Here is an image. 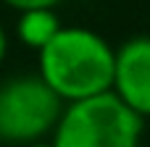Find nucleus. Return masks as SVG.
<instances>
[{
	"mask_svg": "<svg viewBox=\"0 0 150 147\" xmlns=\"http://www.w3.org/2000/svg\"><path fill=\"white\" fill-rule=\"evenodd\" d=\"M66 103L37 76H13L0 87V142L29 145L53 134Z\"/></svg>",
	"mask_w": 150,
	"mask_h": 147,
	"instance_id": "7ed1b4c3",
	"label": "nucleus"
},
{
	"mask_svg": "<svg viewBox=\"0 0 150 147\" xmlns=\"http://www.w3.org/2000/svg\"><path fill=\"white\" fill-rule=\"evenodd\" d=\"M37 55L40 76L63 103L111 92L116 50L92 29L61 26Z\"/></svg>",
	"mask_w": 150,
	"mask_h": 147,
	"instance_id": "f257e3e1",
	"label": "nucleus"
},
{
	"mask_svg": "<svg viewBox=\"0 0 150 147\" xmlns=\"http://www.w3.org/2000/svg\"><path fill=\"white\" fill-rule=\"evenodd\" d=\"M13 11H29V8H55L61 0H3Z\"/></svg>",
	"mask_w": 150,
	"mask_h": 147,
	"instance_id": "423d86ee",
	"label": "nucleus"
},
{
	"mask_svg": "<svg viewBox=\"0 0 150 147\" xmlns=\"http://www.w3.org/2000/svg\"><path fill=\"white\" fill-rule=\"evenodd\" d=\"M24 147H55L53 142H42V139H37V142H29V145H24Z\"/></svg>",
	"mask_w": 150,
	"mask_h": 147,
	"instance_id": "6e6552de",
	"label": "nucleus"
},
{
	"mask_svg": "<svg viewBox=\"0 0 150 147\" xmlns=\"http://www.w3.org/2000/svg\"><path fill=\"white\" fill-rule=\"evenodd\" d=\"M5 53H8V34H5V29L0 24V63L5 60Z\"/></svg>",
	"mask_w": 150,
	"mask_h": 147,
	"instance_id": "0eeeda50",
	"label": "nucleus"
},
{
	"mask_svg": "<svg viewBox=\"0 0 150 147\" xmlns=\"http://www.w3.org/2000/svg\"><path fill=\"white\" fill-rule=\"evenodd\" d=\"M142 116L113 92L69 103L53 129L55 147H140Z\"/></svg>",
	"mask_w": 150,
	"mask_h": 147,
	"instance_id": "f03ea898",
	"label": "nucleus"
},
{
	"mask_svg": "<svg viewBox=\"0 0 150 147\" xmlns=\"http://www.w3.org/2000/svg\"><path fill=\"white\" fill-rule=\"evenodd\" d=\"M140 147H142V145H140ZM148 147H150V145H148Z\"/></svg>",
	"mask_w": 150,
	"mask_h": 147,
	"instance_id": "1a4fd4ad",
	"label": "nucleus"
},
{
	"mask_svg": "<svg viewBox=\"0 0 150 147\" xmlns=\"http://www.w3.org/2000/svg\"><path fill=\"white\" fill-rule=\"evenodd\" d=\"M58 29H61V21L55 16V8H29V11H18L16 34L32 50L45 47L58 34Z\"/></svg>",
	"mask_w": 150,
	"mask_h": 147,
	"instance_id": "39448f33",
	"label": "nucleus"
},
{
	"mask_svg": "<svg viewBox=\"0 0 150 147\" xmlns=\"http://www.w3.org/2000/svg\"><path fill=\"white\" fill-rule=\"evenodd\" d=\"M111 92L142 118L150 116V37L140 34L116 50Z\"/></svg>",
	"mask_w": 150,
	"mask_h": 147,
	"instance_id": "20e7f679",
	"label": "nucleus"
}]
</instances>
